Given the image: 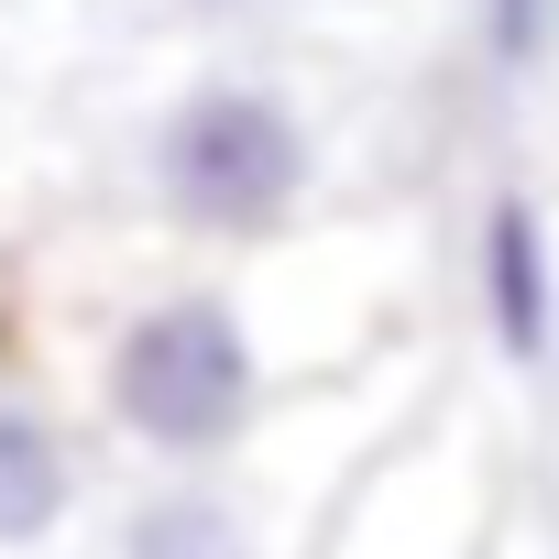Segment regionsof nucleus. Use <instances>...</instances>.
<instances>
[{"instance_id": "5", "label": "nucleus", "mask_w": 559, "mask_h": 559, "mask_svg": "<svg viewBox=\"0 0 559 559\" xmlns=\"http://www.w3.org/2000/svg\"><path fill=\"white\" fill-rule=\"evenodd\" d=\"M78 493H88V439L67 428L56 395L0 373V559L56 548L67 515H78Z\"/></svg>"}, {"instance_id": "3", "label": "nucleus", "mask_w": 559, "mask_h": 559, "mask_svg": "<svg viewBox=\"0 0 559 559\" xmlns=\"http://www.w3.org/2000/svg\"><path fill=\"white\" fill-rule=\"evenodd\" d=\"M472 297H483V341L515 362V373H548L559 362V230L526 187H493L483 198V230H472Z\"/></svg>"}, {"instance_id": "1", "label": "nucleus", "mask_w": 559, "mask_h": 559, "mask_svg": "<svg viewBox=\"0 0 559 559\" xmlns=\"http://www.w3.org/2000/svg\"><path fill=\"white\" fill-rule=\"evenodd\" d=\"M297 373H319V362L263 341V308L241 274H176V286H154L143 308L110 319L88 395H99V428L143 461H230L274 428Z\"/></svg>"}, {"instance_id": "2", "label": "nucleus", "mask_w": 559, "mask_h": 559, "mask_svg": "<svg viewBox=\"0 0 559 559\" xmlns=\"http://www.w3.org/2000/svg\"><path fill=\"white\" fill-rule=\"evenodd\" d=\"M143 198L209 252H274L319 198V121L274 78H187L143 132Z\"/></svg>"}, {"instance_id": "7", "label": "nucleus", "mask_w": 559, "mask_h": 559, "mask_svg": "<svg viewBox=\"0 0 559 559\" xmlns=\"http://www.w3.org/2000/svg\"><path fill=\"white\" fill-rule=\"evenodd\" d=\"M187 12H241V0H187Z\"/></svg>"}, {"instance_id": "4", "label": "nucleus", "mask_w": 559, "mask_h": 559, "mask_svg": "<svg viewBox=\"0 0 559 559\" xmlns=\"http://www.w3.org/2000/svg\"><path fill=\"white\" fill-rule=\"evenodd\" d=\"M99 559H274V548H263V515L230 483V461H154V483L121 493Z\"/></svg>"}, {"instance_id": "6", "label": "nucleus", "mask_w": 559, "mask_h": 559, "mask_svg": "<svg viewBox=\"0 0 559 559\" xmlns=\"http://www.w3.org/2000/svg\"><path fill=\"white\" fill-rule=\"evenodd\" d=\"M483 12V56L504 67V78H526L548 45H559V0H472Z\"/></svg>"}]
</instances>
